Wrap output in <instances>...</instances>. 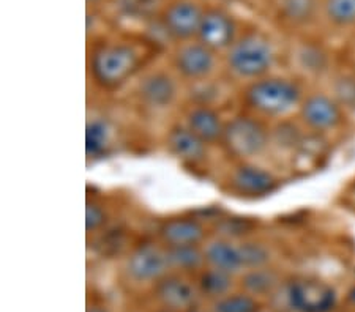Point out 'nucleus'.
<instances>
[{
  "instance_id": "1",
  "label": "nucleus",
  "mask_w": 355,
  "mask_h": 312,
  "mask_svg": "<svg viewBox=\"0 0 355 312\" xmlns=\"http://www.w3.org/2000/svg\"><path fill=\"white\" fill-rule=\"evenodd\" d=\"M155 49L147 38H103L90 51V76L103 90L120 89L141 71Z\"/></svg>"
},
{
  "instance_id": "2",
  "label": "nucleus",
  "mask_w": 355,
  "mask_h": 312,
  "mask_svg": "<svg viewBox=\"0 0 355 312\" xmlns=\"http://www.w3.org/2000/svg\"><path fill=\"white\" fill-rule=\"evenodd\" d=\"M223 66L234 81L248 84L270 75L277 62L272 38L259 28H242L236 42L221 55Z\"/></svg>"
},
{
  "instance_id": "3",
  "label": "nucleus",
  "mask_w": 355,
  "mask_h": 312,
  "mask_svg": "<svg viewBox=\"0 0 355 312\" xmlns=\"http://www.w3.org/2000/svg\"><path fill=\"white\" fill-rule=\"evenodd\" d=\"M303 100L300 85L282 76L268 75L245 84L242 103L248 111L261 118H283L299 109Z\"/></svg>"
},
{
  "instance_id": "4",
  "label": "nucleus",
  "mask_w": 355,
  "mask_h": 312,
  "mask_svg": "<svg viewBox=\"0 0 355 312\" xmlns=\"http://www.w3.org/2000/svg\"><path fill=\"white\" fill-rule=\"evenodd\" d=\"M270 138L272 129L264 118L245 111L226 120L220 147L234 163L253 161L264 155L270 145Z\"/></svg>"
},
{
  "instance_id": "5",
  "label": "nucleus",
  "mask_w": 355,
  "mask_h": 312,
  "mask_svg": "<svg viewBox=\"0 0 355 312\" xmlns=\"http://www.w3.org/2000/svg\"><path fill=\"white\" fill-rule=\"evenodd\" d=\"M205 5L199 0H168L155 18L168 42H190L198 37Z\"/></svg>"
},
{
  "instance_id": "6",
  "label": "nucleus",
  "mask_w": 355,
  "mask_h": 312,
  "mask_svg": "<svg viewBox=\"0 0 355 312\" xmlns=\"http://www.w3.org/2000/svg\"><path fill=\"white\" fill-rule=\"evenodd\" d=\"M218 54L194 38L174 44L171 53V66L182 81L194 84L215 75L218 68Z\"/></svg>"
},
{
  "instance_id": "7",
  "label": "nucleus",
  "mask_w": 355,
  "mask_h": 312,
  "mask_svg": "<svg viewBox=\"0 0 355 312\" xmlns=\"http://www.w3.org/2000/svg\"><path fill=\"white\" fill-rule=\"evenodd\" d=\"M135 96L144 109L162 112L173 107L180 96L179 76L164 68H153L142 73L136 82Z\"/></svg>"
},
{
  "instance_id": "8",
  "label": "nucleus",
  "mask_w": 355,
  "mask_h": 312,
  "mask_svg": "<svg viewBox=\"0 0 355 312\" xmlns=\"http://www.w3.org/2000/svg\"><path fill=\"white\" fill-rule=\"evenodd\" d=\"M123 270L133 282L155 284L169 273L166 246L158 240H144L130 249Z\"/></svg>"
},
{
  "instance_id": "9",
  "label": "nucleus",
  "mask_w": 355,
  "mask_h": 312,
  "mask_svg": "<svg viewBox=\"0 0 355 312\" xmlns=\"http://www.w3.org/2000/svg\"><path fill=\"white\" fill-rule=\"evenodd\" d=\"M242 32L236 16L221 5H205L196 39L223 55Z\"/></svg>"
},
{
  "instance_id": "10",
  "label": "nucleus",
  "mask_w": 355,
  "mask_h": 312,
  "mask_svg": "<svg viewBox=\"0 0 355 312\" xmlns=\"http://www.w3.org/2000/svg\"><path fill=\"white\" fill-rule=\"evenodd\" d=\"M227 190L239 197L257 199L272 194L278 190V178L253 161H240L229 170L226 178Z\"/></svg>"
},
{
  "instance_id": "11",
  "label": "nucleus",
  "mask_w": 355,
  "mask_h": 312,
  "mask_svg": "<svg viewBox=\"0 0 355 312\" xmlns=\"http://www.w3.org/2000/svg\"><path fill=\"white\" fill-rule=\"evenodd\" d=\"M284 292L286 303L295 312H330L336 304L334 288L318 279H295Z\"/></svg>"
},
{
  "instance_id": "12",
  "label": "nucleus",
  "mask_w": 355,
  "mask_h": 312,
  "mask_svg": "<svg viewBox=\"0 0 355 312\" xmlns=\"http://www.w3.org/2000/svg\"><path fill=\"white\" fill-rule=\"evenodd\" d=\"M300 122L316 133H327L340 128L345 120V109L327 93H310L303 96L299 107Z\"/></svg>"
},
{
  "instance_id": "13",
  "label": "nucleus",
  "mask_w": 355,
  "mask_h": 312,
  "mask_svg": "<svg viewBox=\"0 0 355 312\" xmlns=\"http://www.w3.org/2000/svg\"><path fill=\"white\" fill-rule=\"evenodd\" d=\"M153 293L159 306L177 312H183L196 306L200 295L196 284L188 279L187 275L177 273V271H169L153 284Z\"/></svg>"
},
{
  "instance_id": "14",
  "label": "nucleus",
  "mask_w": 355,
  "mask_h": 312,
  "mask_svg": "<svg viewBox=\"0 0 355 312\" xmlns=\"http://www.w3.org/2000/svg\"><path fill=\"white\" fill-rule=\"evenodd\" d=\"M164 144L169 155H173L175 160L187 164V166H202L209 158L210 145L198 138L183 123L173 125L169 128L168 134H166Z\"/></svg>"
},
{
  "instance_id": "15",
  "label": "nucleus",
  "mask_w": 355,
  "mask_h": 312,
  "mask_svg": "<svg viewBox=\"0 0 355 312\" xmlns=\"http://www.w3.org/2000/svg\"><path fill=\"white\" fill-rule=\"evenodd\" d=\"M209 238V229L198 217H173L159 223L157 240L164 246L202 245Z\"/></svg>"
},
{
  "instance_id": "16",
  "label": "nucleus",
  "mask_w": 355,
  "mask_h": 312,
  "mask_svg": "<svg viewBox=\"0 0 355 312\" xmlns=\"http://www.w3.org/2000/svg\"><path fill=\"white\" fill-rule=\"evenodd\" d=\"M183 125L207 145H220L226 120L214 106L190 104L183 113Z\"/></svg>"
},
{
  "instance_id": "17",
  "label": "nucleus",
  "mask_w": 355,
  "mask_h": 312,
  "mask_svg": "<svg viewBox=\"0 0 355 312\" xmlns=\"http://www.w3.org/2000/svg\"><path fill=\"white\" fill-rule=\"evenodd\" d=\"M205 266L227 271L234 276L243 273V262L240 255L239 241H231L226 238L209 235L207 240L202 243Z\"/></svg>"
},
{
  "instance_id": "18",
  "label": "nucleus",
  "mask_w": 355,
  "mask_h": 312,
  "mask_svg": "<svg viewBox=\"0 0 355 312\" xmlns=\"http://www.w3.org/2000/svg\"><path fill=\"white\" fill-rule=\"evenodd\" d=\"M277 18L291 28L313 26L320 16V0H277Z\"/></svg>"
},
{
  "instance_id": "19",
  "label": "nucleus",
  "mask_w": 355,
  "mask_h": 312,
  "mask_svg": "<svg viewBox=\"0 0 355 312\" xmlns=\"http://www.w3.org/2000/svg\"><path fill=\"white\" fill-rule=\"evenodd\" d=\"M240 287L243 292L253 295V297H270L282 286V277L278 271L270 266H261V268L246 270L240 273Z\"/></svg>"
},
{
  "instance_id": "20",
  "label": "nucleus",
  "mask_w": 355,
  "mask_h": 312,
  "mask_svg": "<svg viewBox=\"0 0 355 312\" xmlns=\"http://www.w3.org/2000/svg\"><path fill=\"white\" fill-rule=\"evenodd\" d=\"M166 255L171 271L182 275L199 273L205 268V255L202 245H183L166 246Z\"/></svg>"
},
{
  "instance_id": "21",
  "label": "nucleus",
  "mask_w": 355,
  "mask_h": 312,
  "mask_svg": "<svg viewBox=\"0 0 355 312\" xmlns=\"http://www.w3.org/2000/svg\"><path fill=\"white\" fill-rule=\"evenodd\" d=\"M196 286L200 295L215 302V300L226 297L232 292L234 286H236V276L227 273V271L205 266L198 273Z\"/></svg>"
},
{
  "instance_id": "22",
  "label": "nucleus",
  "mask_w": 355,
  "mask_h": 312,
  "mask_svg": "<svg viewBox=\"0 0 355 312\" xmlns=\"http://www.w3.org/2000/svg\"><path fill=\"white\" fill-rule=\"evenodd\" d=\"M112 128L103 117H95L85 125V155L89 160H100L110 152Z\"/></svg>"
},
{
  "instance_id": "23",
  "label": "nucleus",
  "mask_w": 355,
  "mask_h": 312,
  "mask_svg": "<svg viewBox=\"0 0 355 312\" xmlns=\"http://www.w3.org/2000/svg\"><path fill=\"white\" fill-rule=\"evenodd\" d=\"M254 221L243 217H226L223 214L211 224V235L226 238L231 241H242L253 235Z\"/></svg>"
},
{
  "instance_id": "24",
  "label": "nucleus",
  "mask_w": 355,
  "mask_h": 312,
  "mask_svg": "<svg viewBox=\"0 0 355 312\" xmlns=\"http://www.w3.org/2000/svg\"><path fill=\"white\" fill-rule=\"evenodd\" d=\"M320 16L335 28L355 27V0H320Z\"/></svg>"
},
{
  "instance_id": "25",
  "label": "nucleus",
  "mask_w": 355,
  "mask_h": 312,
  "mask_svg": "<svg viewBox=\"0 0 355 312\" xmlns=\"http://www.w3.org/2000/svg\"><path fill=\"white\" fill-rule=\"evenodd\" d=\"M295 59L297 64L300 66V70L305 71L306 75L320 76L322 73L327 71L329 68L327 53L313 43H303L302 46L297 49Z\"/></svg>"
},
{
  "instance_id": "26",
  "label": "nucleus",
  "mask_w": 355,
  "mask_h": 312,
  "mask_svg": "<svg viewBox=\"0 0 355 312\" xmlns=\"http://www.w3.org/2000/svg\"><path fill=\"white\" fill-rule=\"evenodd\" d=\"M240 255H242L243 271L261 268L267 266L272 262V249L268 248L264 241L254 240V238H246V240L239 241Z\"/></svg>"
},
{
  "instance_id": "27",
  "label": "nucleus",
  "mask_w": 355,
  "mask_h": 312,
  "mask_svg": "<svg viewBox=\"0 0 355 312\" xmlns=\"http://www.w3.org/2000/svg\"><path fill=\"white\" fill-rule=\"evenodd\" d=\"M259 309L257 298L246 292H231L211 304V312H257Z\"/></svg>"
},
{
  "instance_id": "28",
  "label": "nucleus",
  "mask_w": 355,
  "mask_h": 312,
  "mask_svg": "<svg viewBox=\"0 0 355 312\" xmlns=\"http://www.w3.org/2000/svg\"><path fill=\"white\" fill-rule=\"evenodd\" d=\"M331 96L343 109L355 111V75H338L331 82Z\"/></svg>"
},
{
  "instance_id": "29",
  "label": "nucleus",
  "mask_w": 355,
  "mask_h": 312,
  "mask_svg": "<svg viewBox=\"0 0 355 312\" xmlns=\"http://www.w3.org/2000/svg\"><path fill=\"white\" fill-rule=\"evenodd\" d=\"M303 142V136L299 127L289 122H282L272 129L270 144H277L283 150L299 149Z\"/></svg>"
},
{
  "instance_id": "30",
  "label": "nucleus",
  "mask_w": 355,
  "mask_h": 312,
  "mask_svg": "<svg viewBox=\"0 0 355 312\" xmlns=\"http://www.w3.org/2000/svg\"><path fill=\"white\" fill-rule=\"evenodd\" d=\"M168 0H120V8L135 18L155 19Z\"/></svg>"
},
{
  "instance_id": "31",
  "label": "nucleus",
  "mask_w": 355,
  "mask_h": 312,
  "mask_svg": "<svg viewBox=\"0 0 355 312\" xmlns=\"http://www.w3.org/2000/svg\"><path fill=\"white\" fill-rule=\"evenodd\" d=\"M107 221V212L103 203L96 201H87L85 203V232L95 234L101 230Z\"/></svg>"
},
{
  "instance_id": "32",
  "label": "nucleus",
  "mask_w": 355,
  "mask_h": 312,
  "mask_svg": "<svg viewBox=\"0 0 355 312\" xmlns=\"http://www.w3.org/2000/svg\"><path fill=\"white\" fill-rule=\"evenodd\" d=\"M85 312H110L107 311L105 306H100V304H92V306H89L87 308V311Z\"/></svg>"
},
{
  "instance_id": "33",
  "label": "nucleus",
  "mask_w": 355,
  "mask_h": 312,
  "mask_svg": "<svg viewBox=\"0 0 355 312\" xmlns=\"http://www.w3.org/2000/svg\"><path fill=\"white\" fill-rule=\"evenodd\" d=\"M347 298H349V302H351L355 306V286L351 288V292H349Z\"/></svg>"
},
{
  "instance_id": "34",
  "label": "nucleus",
  "mask_w": 355,
  "mask_h": 312,
  "mask_svg": "<svg viewBox=\"0 0 355 312\" xmlns=\"http://www.w3.org/2000/svg\"><path fill=\"white\" fill-rule=\"evenodd\" d=\"M85 2H87V5H89V8H90V7H95V5H98V3H101V2H105V0H85Z\"/></svg>"
},
{
  "instance_id": "35",
  "label": "nucleus",
  "mask_w": 355,
  "mask_h": 312,
  "mask_svg": "<svg viewBox=\"0 0 355 312\" xmlns=\"http://www.w3.org/2000/svg\"><path fill=\"white\" fill-rule=\"evenodd\" d=\"M183 312H204V311H202V309H199V308H196V306H193V308L187 309V311H183Z\"/></svg>"
},
{
  "instance_id": "36",
  "label": "nucleus",
  "mask_w": 355,
  "mask_h": 312,
  "mask_svg": "<svg viewBox=\"0 0 355 312\" xmlns=\"http://www.w3.org/2000/svg\"><path fill=\"white\" fill-rule=\"evenodd\" d=\"M155 312H177V311H174V309H169V308H163V306H162V308L157 309Z\"/></svg>"
},
{
  "instance_id": "37",
  "label": "nucleus",
  "mask_w": 355,
  "mask_h": 312,
  "mask_svg": "<svg viewBox=\"0 0 355 312\" xmlns=\"http://www.w3.org/2000/svg\"><path fill=\"white\" fill-rule=\"evenodd\" d=\"M257 312H268V311H261V309H259V311H257Z\"/></svg>"
},
{
  "instance_id": "38",
  "label": "nucleus",
  "mask_w": 355,
  "mask_h": 312,
  "mask_svg": "<svg viewBox=\"0 0 355 312\" xmlns=\"http://www.w3.org/2000/svg\"><path fill=\"white\" fill-rule=\"evenodd\" d=\"M354 199H355V191H354Z\"/></svg>"
},
{
  "instance_id": "39",
  "label": "nucleus",
  "mask_w": 355,
  "mask_h": 312,
  "mask_svg": "<svg viewBox=\"0 0 355 312\" xmlns=\"http://www.w3.org/2000/svg\"><path fill=\"white\" fill-rule=\"evenodd\" d=\"M354 75H355V71H354Z\"/></svg>"
}]
</instances>
